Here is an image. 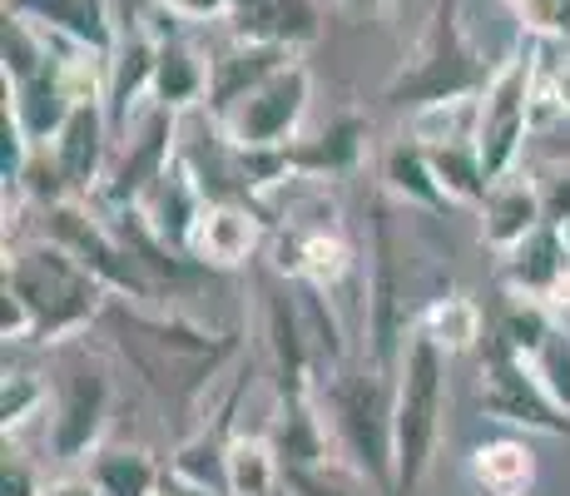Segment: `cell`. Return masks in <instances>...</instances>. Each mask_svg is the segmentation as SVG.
Returning <instances> with one entry per match:
<instances>
[{"mask_svg":"<svg viewBox=\"0 0 570 496\" xmlns=\"http://www.w3.org/2000/svg\"><path fill=\"white\" fill-rule=\"evenodd\" d=\"M546 85H551V95H556V105H561V115H570V60H561L551 75H541Z\"/></svg>","mask_w":570,"mask_h":496,"instance_id":"b9f144b4","label":"cell"},{"mask_svg":"<svg viewBox=\"0 0 570 496\" xmlns=\"http://www.w3.org/2000/svg\"><path fill=\"white\" fill-rule=\"evenodd\" d=\"M556 333V313L541 303V298H525V293H511L507 308H501V328L497 338L507 343L511 352H521V358H535L541 343Z\"/></svg>","mask_w":570,"mask_h":496,"instance_id":"e575fe53","label":"cell"},{"mask_svg":"<svg viewBox=\"0 0 570 496\" xmlns=\"http://www.w3.org/2000/svg\"><path fill=\"white\" fill-rule=\"evenodd\" d=\"M6 289H16L26 298L30 318H36V343H75L85 328L100 323L109 289L85 269L75 253H65L50 239L6 253V273H0Z\"/></svg>","mask_w":570,"mask_h":496,"instance_id":"7a4b0ae2","label":"cell"},{"mask_svg":"<svg viewBox=\"0 0 570 496\" xmlns=\"http://www.w3.org/2000/svg\"><path fill=\"white\" fill-rule=\"evenodd\" d=\"M363 145H367V125L357 115H337L333 125H323L313 139H293L288 154H293V174L303 179H327V174H347L357 169L363 159Z\"/></svg>","mask_w":570,"mask_h":496,"instance_id":"cb8c5ba5","label":"cell"},{"mask_svg":"<svg viewBox=\"0 0 570 496\" xmlns=\"http://www.w3.org/2000/svg\"><path fill=\"white\" fill-rule=\"evenodd\" d=\"M283 496H377L353 467H293L283 471Z\"/></svg>","mask_w":570,"mask_h":496,"instance_id":"8d00e7d4","label":"cell"},{"mask_svg":"<svg viewBox=\"0 0 570 496\" xmlns=\"http://www.w3.org/2000/svg\"><path fill=\"white\" fill-rule=\"evenodd\" d=\"M55 40L60 36H50V30L36 26L30 16L6 10V16H0V75H6V85H26V80H36L40 70H50L55 55H60Z\"/></svg>","mask_w":570,"mask_h":496,"instance_id":"4316f807","label":"cell"},{"mask_svg":"<svg viewBox=\"0 0 570 496\" xmlns=\"http://www.w3.org/2000/svg\"><path fill=\"white\" fill-rule=\"evenodd\" d=\"M208 198L199 194V184H194V174L184 169L179 159H174V169L164 174V179L139 198V214L149 218V228L164 239V244H174L179 253H189V239H194V224H199Z\"/></svg>","mask_w":570,"mask_h":496,"instance_id":"603a6c76","label":"cell"},{"mask_svg":"<svg viewBox=\"0 0 570 496\" xmlns=\"http://www.w3.org/2000/svg\"><path fill=\"white\" fill-rule=\"evenodd\" d=\"M46 239L60 244L65 253H75L109 293L135 298V303L159 298V289L149 283V273L135 263V253L125 249V239L115 234L109 218H100V208H95L90 198H65V204L46 208Z\"/></svg>","mask_w":570,"mask_h":496,"instance_id":"ba28073f","label":"cell"},{"mask_svg":"<svg viewBox=\"0 0 570 496\" xmlns=\"http://www.w3.org/2000/svg\"><path fill=\"white\" fill-rule=\"evenodd\" d=\"M481 378H487L481 382V407H487V417L525 427V432L570 437V412L541 388V378L531 372V362H525L521 352H511L501 338H491L487 372H481Z\"/></svg>","mask_w":570,"mask_h":496,"instance_id":"8fae6325","label":"cell"},{"mask_svg":"<svg viewBox=\"0 0 570 496\" xmlns=\"http://www.w3.org/2000/svg\"><path fill=\"white\" fill-rule=\"evenodd\" d=\"M179 115L164 105H149L145 119H139L135 139H129V149L119 154L115 164H109L100 194L90 198V204H105L109 214H119V208H135L139 198H145L164 174L174 169V159H179Z\"/></svg>","mask_w":570,"mask_h":496,"instance_id":"7c38bea8","label":"cell"},{"mask_svg":"<svg viewBox=\"0 0 570 496\" xmlns=\"http://www.w3.org/2000/svg\"><path fill=\"white\" fill-rule=\"evenodd\" d=\"M46 496H100V487L90 477H60L46 487Z\"/></svg>","mask_w":570,"mask_h":496,"instance_id":"7bdbcfd3","label":"cell"},{"mask_svg":"<svg viewBox=\"0 0 570 496\" xmlns=\"http://www.w3.org/2000/svg\"><path fill=\"white\" fill-rule=\"evenodd\" d=\"M476 496H497V492H476Z\"/></svg>","mask_w":570,"mask_h":496,"instance_id":"bcb514c9","label":"cell"},{"mask_svg":"<svg viewBox=\"0 0 570 496\" xmlns=\"http://www.w3.org/2000/svg\"><path fill=\"white\" fill-rule=\"evenodd\" d=\"M109 135H115V125H109V109L100 99H90V105H75V115L65 119V129L55 135V164H60L65 184H70L75 198H95L109 174Z\"/></svg>","mask_w":570,"mask_h":496,"instance_id":"5bb4252c","label":"cell"},{"mask_svg":"<svg viewBox=\"0 0 570 496\" xmlns=\"http://www.w3.org/2000/svg\"><path fill=\"white\" fill-rule=\"evenodd\" d=\"M159 6L179 20H228L234 0H159Z\"/></svg>","mask_w":570,"mask_h":496,"instance_id":"60d3db41","label":"cell"},{"mask_svg":"<svg viewBox=\"0 0 570 496\" xmlns=\"http://www.w3.org/2000/svg\"><path fill=\"white\" fill-rule=\"evenodd\" d=\"M561 6H566V10H570V0H561Z\"/></svg>","mask_w":570,"mask_h":496,"instance_id":"7dc6e473","label":"cell"},{"mask_svg":"<svg viewBox=\"0 0 570 496\" xmlns=\"http://www.w3.org/2000/svg\"><path fill=\"white\" fill-rule=\"evenodd\" d=\"M263 313H268V358H273V378H278V402H308L317 392V362L308 328H303L298 293L268 289Z\"/></svg>","mask_w":570,"mask_h":496,"instance_id":"4fadbf2b","label":"cell"},{"mask_svg":"<svg viewBox=\"0 0 570 496\" xmlns=\"http://www.w3.org/2000/svg\"><path fill=\"white\" fill-rule=\"evenodd\" d=\"M6 10H20V16H30L36 26H46L50 36L100 55V60H109V55L119 50V30H115L109 0H6Z\"/></svg>","mask_w":570,"mask_h":496,"instance_id":"d6986e66","label":"cell"},{"mask_svg":"<svg viewBox=\"0 0 570 496\" xmlns=\"http://www.w3.org/2000/svg\"><path fill=\"white\" fill-rule=\"evenodd\" d=\"M525 362H531V372L541 378V388L570 412V333H566V328L556 323V333L541 343V352H535V358H525Z\"/></svg>","mask_w":570,"mask_h":496,"instance_id":"74e56055","label":"cell"},{"mask_svg":"<svg viewBox=\"0 0 570 496\" xmlns=\"http://www.w3.org/2000/svg\"><path fill=\"white\" fill-rule=\"evenodd\" d=\"M46 402H50L46 378H36V372H26V368H16V372L6 368V382H0V427H6V437H16Z\"/></svg>","mask_w":570,"mask_h":496,"instance_id":"d590c367","label":"cell"},{"mask_svg":"<svg viewBox=\"0 0 570 496\" xmlns=\"http://www.w3.org/2000/svg\"><path fill=\"white\" fill-rule=\"evenodd\" d=\"M476 119H481V95L476 99H446V105H426L412 109L407 139L416 145H456V139H476Z\"/></svg>","mask_w":570,"mask_h":496,"instance_id":"836d02e7","label":"cell"},{"mask_svg":"<svg viewBox=\"0 0 570 496\" xmlns=\"http://www.w3.org/2000/svg\"><path fill=\"white\" fill-rule=\"evenodd\" d=\"M426 149V145H422ZM432 169L442 179V189L452 204H487L491 184H487V169H481V149L476 139H456V145H432Z\"/></svg>","mask_w":570,"mask_h":496,"instance_id":"d6a6232c","label":"cell"},{"mask_svg":"<svg viewBox=\"0 0 570 496\" xmlns=\"http://www.w3.org/2000/svg\"><path fill=\"white\" fill-rule=\"evenodd\" d=\"M109 407H115V388H109V372L90 352L60 343L50 372V451L60 461H80L100 447Z\"/></svg>","mask_w":570,"mask_h":496,"instance_id":"52a82bcc","label":"cell"},{"mask_svg":"<svg viewBox=\"0 0 570 496\" xmlns=\"http://www.w3.org/2000/svg\"><path fill=\"white\" fill-rule=\"evenodd\" d=\"M481 308H476V298H466V293H442V298H432V303L416 313V333H426L436 348L452 358V352H466V348H476L481 343Z\"/></svg>","mask_w":570,"mask_h":496,"instance_id":"4dcf8cb0","label":"cell"},{"mask_svg":"<svg viewBox=\"0 0 570 496\" xmlns=\"http://www.w3.org/2000/svg\"><path fill=\"white\" fill-rule=\"evenodd\" d=\"M308 99H313V70L303 60H293V65H283L278 75H268V80L228 119H218V125H224V135L234 139L238 149H288L303 115H308Z\"/></svg>","mask_w":570,"mask_h":496,"instance_id":"30bf717a","label":"cell"},{"mask_svg":"<svg viewBox=\"0 0 570 496\" xmlns=\"http://www.w3.org/2000/svg\"><path fill=\"white\" fill-rule=\"evenodd\" d=\"M343 6H387V0H343Z\"/></svg>","mask_w":570,"mask_h":496,"instance_id":"ee69618b","label":"cell"},{"mask_svg":"<svg viewBox=\"0 0 570 496\" xmlns=\"http://www.w3.org/2000/svg\"><path fill=\"white\" fill-rule=\"evenodd\" d=\"M0 496H46L40 471L10 447H6V461H0Z\"/></svg>","mask_w":570,"mask_h":496,"instance_id":"f35d334b","label":"cell"},{"mask_svg":"<svg viewBox=\"0 0 570 496\" xmlns=\"http://www.w3.org/2000/svg\"><path fill=\"white\" fill-rule=\"evenodd\" d=\"M442 412H446V352L412 328L397 362V402H392V447H397L392 496L422 492L436 442H442Z\"/></svg>","mask_w":570,"mask_h":496,"instance_id":"5b68a950","label":"cell"},{"mask_svg":"<svg viewBox=\"0 0 570 496\" xmlns=\"http://www.w3.org/2000/svg\"><path fill=\"white\" fill-rule=\"evenodd\" d=\"M204 99H208V60H199V50H194L184 36L159 40L155 105L174 109V115H184V109L204 105Z\"/></svg>","mask_w":570,"mask_h":496,"instance_id":"d4e9b609","label":"cell"},{"mask_svg":"<svg viewBox=\"0 0 570 496\" xmlns=\"http://www.w3.org/2000/svg\"><path fill=\"white\" fill-rule=\"evenodd\" d=\"M273 451H278L283 471L323 467V461H327V427H323V417H317L313 397H308V402H278V432H273Z\"/></svg>","mask_w":570,"mask_h":496,"instance_id":"f546056e","label":"cell"},{"mask_svg":"<svg viewBox=\"0 0 570 496\" xmlns=\"http://www.w3.org/2000/svg\"><path fill=\"white\" fill-rule=\"evenodd\" d=\"M85 477L100 487V496H164V471L145 447H95Z\"/></svg>","mask_w":570,"mask_h":496,"instance_id":"484cf974","label":"cell"},{"mask_svg":"<svg viewBox=\"0 0 570 496\" xmlns=\"http://www.w3.org/2000/svg\"><path fill=\"white\" fill-rule=\"evenodd\" d=\"M155 65H159V40L149 30L119 36V50L109 55V90H105V109L115 129H129L135 109L145 99H155Z\"/></svg>","mask_w":570,"mask_h":496,"instance_id":"7402d4cb","label":"cell"},{"mask_svg":"<svg viewBox=\"0 0 570 496\" xmlns=\"http://www.w3.org/2000/svg\"><path fill=\"white\" fill-rule=\"evenodd\" d=\"M293 60H298L293 50L244 46V40H234L228 50H218L214 60H208V99H204L208 119H228L263 80H268V75H278L283 65H293Z\"/></svg>","mask_w":570,"mask_h":496,"instance_id":"e0dca14e","label":"cell"},{"mask_svg":"<svg viewBox=\"0 0 570 496\" xmlns=\"http://www.w3.org/2000/svg\"><path fill=\"white\" fill-rule=\"evenodd\" d=\"M65 50H70V40L60 46V55H55L50 70H40L36 80L6 85V105L16 109L20 129L30 135V145H36V149L55 145V135H60L65 119L75 115V105H80L75 90H70V80H65Z\"/></svg>","mask_w":570,"mask_h":496,"instance_id":"ffe728a7","label":"cell"},{"mask_svg":"<svg viewBox=\"0 0 570 496\" xmlns=\"http://www.w3.org/2000/svg\"><path fill=\"white\" fill-rule=\"evenodd\" d=\"M471 477L481 492L497 496H525L535 487V451L521 437H491L471 451Z\"/></svg>","mask_w":570,"mask_h":496,"instance_id":"83f0119b","label":"cell"},{"mask_svg":"<svg viewBox=\"0 0 570 496\" xmlns=\"http://www.w3.org/2000/svg\"><path fill=\"white\" fill-rule=\"evenodd\" d=\"M541 204H546V224L561 228L570 218V164H556L551 174H541Z\"/></svg>","mask_w":570,"mask_h":496,"instance_id":"ab89813d","label":"cell"},{"mask_svg":"<svg viewBox=\"0 0 570 496\" xmlns=\"http://www.w3.org/2000/svg\"><path fill=\"white\" fill-rule=\"evenodd\" d=\"M382 179H387V189L397 194L402 204L452 208V198H446L442 179H436V169H432V154L416 145V139H402V145L387 149V159H382Z\"/></svg>","mask_w":570,"mask_h":496,"instance_id":"f1b7e54d","label":"cell"},{"mask_svg":"<svg viewBox=\"0 0 570 496\" xmlns=\"http://www.w3.org/2000/svg\"><path fill=\"white\" fill-rule=\"evenodd\" d=\"M327 402V422L337 432V447L347 451V467L367 482L377 496H392L397 477V447H392V402H397V378L382 368H337L333 378L317 382Z\"/></svg>","mask_w":570,"mask_h":496,"instance_id":"3957f363","label":"cell"},{"mask_svg":"<svg viewBox=\"0 0 570 496\" xmlns=\"http://www.w3.org/2000/svg\"><path fill=\"white\" fill-rule=\"evenodd\" d=\"M491 75H497V65L481 60V50L471 46V36L462 26V0H436L412 60L392 75L382 99L392 109H426V105H446V99H476L491 85Z\"/></svg>","mask_w":570,"mask_h":496,"instance_id":"277c9868","label":"cell"},{"mask_svg":"<svg viewBox=\"0 0 570 496\" xmlns=\"http://www.w3.org/2000/svg\"><path fill=\"white\" fill-rule=\"evenodd\" d=\"M511 6H521V0H511Z\"/></svg>","mask_w":570,"mask_h":496,"instance_id":"c3c4849f","label":"cell"},{"mask_svg":"<svg viewBox=\"0 0 570 496\" xmlns=\"http://www.w3.org/2000/svg\"><path fill=\"white\" fill-rule=\"evenodd\" d=\"M228 36L244 46H278L298 55L323 36V6L317 0H234Z\"/></svg>","mask_w":570,"mask_h":496,"instance_id":"9a60e30c","label":"cell"},{"mask_svg":"<svg viewBox=\"0 0 570 496\" xmlns=\"http://www.w3.org/2000/svg\"><path fill=\"white\" fill-rule=\"evenodd\" d=\"M95 328L145 378V388L174 407H194L218 382V372L238 358V333H214V328H199L179 313H155L119 293H109Z\"/></svg>","mask_w":570,"mask_h":496,"instance_id":"6da1fadb","label":"cell"},{"mask_svg":"<svg viewBox=\"0 0 570 496\" xmlns=\"http://www.w3.org/2000/svg\"><path fill=\"white\" fill-rule=\"evenodd\" d=\"M541 46L546 40L525 36L507 60L497 65L491 85L481 90V119H476V149L487 184H501L507 174H517L521 145L531 135V99H535V75H541Z\"/></svg>","mask_w":570,"mask_h":496,"instance_id":"8992f818","label":"cell"},{"mask_svg":"<svg viewBox=\"0 0 570 496\" xmlns=\"http://www.w3.org/2000/svg\"><path fill=\"white\" fill-rule=\"evenodd\" d=\"M283 492V461L273 437H244L228 442V496H273Z\"/></svg>","mask_w":570,"mask_h":496,"instance_id":"1f68e13d","label":"cell"},{"mask_svg":"<svg viewBox=\"0 0 570 496\" xmlns=\"http://www.w3.org/2000/svg\"><path fill=\"white\" fill-rule=\"evenodd\" d=\"M511 293L525 298H541L551 313L570 308V249L561 239V228L541 224L521 249L507 253V269H501Z\"/></svg>","mask_w":570,"mask_h":496,"instance_id":"2e32d148","label":"cell"},{"mask_svg":"<svg viewBox=\"0 0 570 496\" xmlns=\"http://www.w3.org/2000/svg\"><path fill=\"white\" fill-rule=\"evenodd\" d=\"M263 244L258 204H204L199 224L189 239V259L204 269H244Z\"/></svg>","mask_w":570,"mask_h":496,"instance_id":"ac0fdd59","label":"cell"},{"mask_svg":"<svg viewBox=\"0 0 570 496\" xmlns=\"http://www.w3.org/2000/svg\"><path fill=\"white\" fill-rule=\"evenodd\" d=\"M416 318H407V269H402V244L392 228L387 204H372V259H367V338H372V368L397 378L402 348H407Z\"/></svg>","mask_w":570,"mask_h":496,"instance_id":"9c48e42d","label":"cell"},{"mask_svg":"<svg viewBox=\"0 0 570 496\" xmlns=\"http://www.w3.org/2000/svg\"><path fill=\"white\" fill-rule=\"evenodd\" d=\"M541 224H546V204H541V184L531 174H507L501 184H491L487 204H481V244L511 253Z\"/></svg>","mask_w":570,"mask_h":496,"instance_id":"44dd1931","label":"cell"},{"mask_svg":"<svg viewBox=\"0 0 570 496\" xmlns=\"http://www.w3.org/2000/svg\"><path fill=\"white\" fill-rule=\"evenodd\" d=\"M556 228V224H551ZM561 239H566V249H570V218H566V224H561Z\"/></svg>","mask_w":570,"mask_h":496,"instance_id":"f6af8a7d","label":"cell"}]
</instances>
